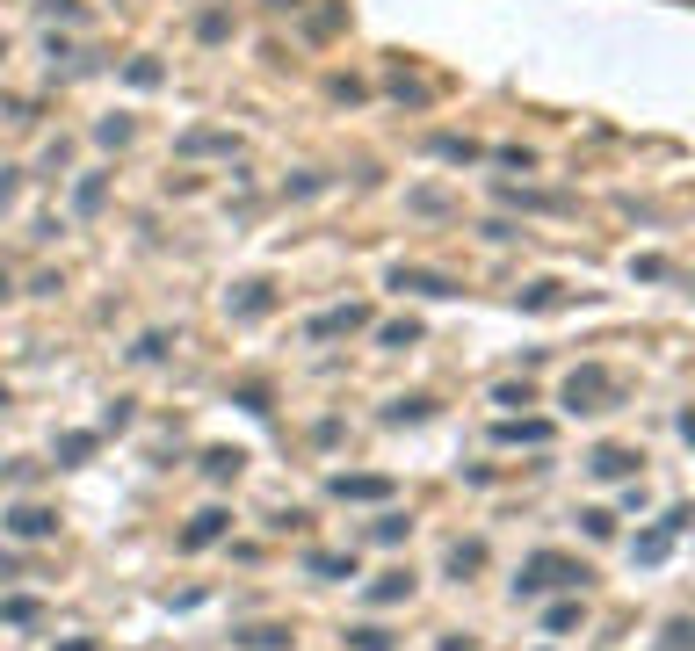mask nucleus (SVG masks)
Segmentation results:
<instances>
[{
  "mask_svg": "<svg viewBox=\"0 0 695 651\" xmlns=\"http://www.w3.org/2000/svg\"><path fill=\"white\" fill-rule=\"evenodd\" d=\"M594 572L580 565V557H565V550H536L522 579H515V601H543V594H580Z\"/></svg>",
  "mask_w": 695,
  "mask_h": 651,
  "instance_id": "nucleus-1",
  "label": "nucleus"
},
{
  "mask_svg": "<svg viewBox=\"0 0 695 651\" xmlns=\"http://www.w3.org/2000/svg\"><path fill=\"white\" fill-rule=\"evenodd\" d=\"M565 406L572 413H616L623 406V377H616V369H601V362H580L565 377Z\"/></svg>",
  "mask_w": 695,
  "mask_h": 651,
  "instance_id": "nucleus-2",
  "label": "nucleus"
},
{
  "mask_svg": "<svg viewBox=\"0 0 695 651\" xmlns=\"http://www.w3.org/2000/svg\"><path fill=\"white\" fill-rule=\"evenodd\" d=\"M688 521H695V514H688V507H674L667 521H659V529H645L638 543H630V557H638V565H659V557H667V550H674V536L688 529Z\"/></svg>",
  "mask_w": 695,
  "mask_h": 651,
  "instance_id": "nucleus-3",
  "label": "nucleus"
},
{
  "mask_svg": "<svg viewBox=\"0 0 695 651\" xmlns=\"http://www.w3.org/2000/svg\"><path fill=\"white\" fill-rule=\"evenodd\" d=\"M0 521H8V536H22V543H44V536H58V514H51V507H8Z\"/></svg>",
  "mask_w": 695,
  "mask_h": 651,
  "instance_id": "nucleus-4",
  "label": "nucleus"
},
{
  "mask_svg": "<svg viewBox=\"0 0 695 651\" xmlns=\"http://www.w3.org/2000/svg\"><path fill=\"white\" fill-rule=\"evenodd\" d=\"M362 326H370V312H362V304H334V312H319L305 333H312V340H341V333H362Z\"/></svg>",
  "mask_w": 695,
  "mask_h": 651,
  "instance_id": "nucleus-5",
  "label": "nucleus"
},
{
  "mask_svg": "<svg viewBox=\"0 0 695 651\" xmlns=\"http://www.w3.org/2000/svg\"><path fill=\"white\" fill-rule=\"evenodd\" d=\"M638 463H645L638 449H616V442H609V449H594V456H587V471H594V478H609V485H623V478H638Z\"/></svg>",
  "mask_w": 695,
  "mask_h": 651,
  "instance_id": "nucleus-6",
  "label": "nucleus"
},
{
  "mask_svg": "<svg viewBox=\"0 0 695 651\" xmlns=\"http://www.w3.org/2000/svg\"><path fill=\"white\" fill-rule=\"evenodd\" d=\"M391 290H413V297H457V283L435 268H391Z\"/></svg>",
  "mask_w": 695,
  "mask_h": 651,
  "instance_id": "nucleus-7",
  "label": "nucleus"
},
{
  "mask_svg": "<svg viewBox=\"0 0 695 651\" xmlns=\"http://www.w3.org/2000/svg\"><path fill=\"white\" fill-rule=\"evenodd\" d=\"M225 521H232L225 507H203V514L189 521V529H181V550H210V543H218V536H225Z\"/></svg>",
  "mask_w": 695,
  "mask_h": 651,
  "instance_id": "nucleus-8",
  "label": "nucleus"
},
{
  "mask_svg": "<svg viewBox=\"0 0 695 651\" xmlns=\"http://www.w3.org/2000/svg\"><path fill=\"white\" fill-rule=\"evenodd\" d=\"M326 492H334V500H391V492H399V485H391V478H334V485H326Z\"/></svg>",
  "mask_w": 695,
  "mask_h": 651,
  "instance_id": "nucleus-9",
  "label": "nucleus"
},
{
  "mask_svg": "<svg viewBox=\"0 0 695 651\" xmlns=\"http://www.w3.org/2000/svg\"><path fill=\"white\" fill-rule=\"evenodd\" d=\"M493 434H500V442H529V449H543V442H551V420H500Z\"/></svg>",
  "mask_w": 695,
  "mask_h": 651,
  "instance_id": "nucleus-10",
  "label": "nucleus"
},
{
  "mask_svg": "<svg viewBox=\"0 0 695 651\" xmlns=\"http://www.w3.org/2000/svg\"><path fill=\"white\" fill-rule=\"evenodd\" d=\"M239 463H247L239 449H203V478H210V485H232V478H239Z\"/></svg>",
  "mask_w": 695,
  "mask_h": 651,
  "instance_id": "nucleus-11",
  "label": "nucleus"
},
{
  "mask_svg": "<svg viewBox=\"0 0 695 651\" xmlns=\"http://www.w3.org/2000/svg\"><path fill=\"white\" fill-rule=\"evenodd\" d=\"M305 572H312V579H355V557H341V550H312Z\"/></svg>",
  "mask_w": 695,
  "mask_h": 651,
  "instance_id": "nucleus-12",
  "label": "nucleus"
},
{
  "mask_svg": "<svg viewBox=\"0 0 695 651\" xmlns=\"http://www.w3.org/2000/svg\"><path fill=\"white\" fill-rule=\"evenodd\" d=\"M239 644H247V651H283L290 630H283V623H254V630H239Z\"/></svg>",
  "mask_w": 695,
  "mask_h": 651,
  "instance_id": "nucleus-13",
  "label": "nucleus"
},
{
  "mask_svg": "<svg viewBox=\"0 0 695 651\" xmlns=\"http://www.w3.org/2000/svg\"><path fill=\"white\" fill-rule=\"evenodd\" d=\"M406 594H413V572H384V579L370 586V601H377V608H391V601H406Z\"/></svg>",
  "mask_w": 695,
  "mask_h": 651,
  "instance_id": "nucleus-14",
  "label": "nucleus"
},
{
  "mask_svg": "<svg viewBox=\"0 0 695 651\" xmlns=\"http://www.w3.org/2000/svg\"><path fill=\"white\" fill-rule=\"evenodd\" d=\"M268 304H276V297H268V283H247V290L232 297V312H239V319H261Z\"/></svg>",
  "mask_w": 695,
  "mask_h": 651,
  "instance_id": "nucleus-15",
  "label": "nucleus"
},
{
  "mask_svg": "<svg viewBox=\"0 0 695 651\" xmlns=\"http://www.w3.org/2000/svg\"><path fill=\"white\" fill-rule=\"evenodd\" d=\"M435 406H428V398H391V406H384V420L391 427H406V420H428Z\"/></svg>",
  "mask_w": 695,
  "mask_h": 651,
  "instance_id": "nucleus-16",
  "label": "nucleus"
},
{
  "mask_svg": "<svg viewBox=\"0 0 695 651\" xmlns=\"http://www.w3.org/2000/svg\"><path fill=\"white\" fill-rule=\"evenodd\" d=\"M181 152H239V138H225V131H189V138H181Z\"/></svg>",
  "mask_w": 695,
  "mask_h": 651,
  "instance_id": "nucleus-17",
  "label": "nucleus"
},
{
  "mask_svg": "<svg viewBox=\"0 0 695 651\" xmlns=\"http://www.w3.org/2000/svg\"><path fill=\"white\" fill-rule=\"evenodd\" d=\"M478 565H486V543H457V550H449V572H478Z\"/></svg>",
  "mask_w": 695,
  "mask_h": 651,
  "instance_id": "nucleus-18",
  "label": "nucleus"
},
{
  "mask_svg": "<svg viewBox=\"0 0 695 651\" xmlns=\"http://www.w3.org/2000/svg\"><path fill=\"white\" fill-rule=\"evenodd\" d=\"M44 615V601H29V594H15V601H0V623H37Z\"/></svg>",
  "mask_w": 695,
  "mask_h": 651,
  "instance_id": "nucleus-19",
  "label": "nucleus"
},
{
  "mask_svg": "<svg viewBox=\"0 0 695 651\" xmlns=\"http://www.w3.org/2000/svg\"><path fill=\"white\" fill-rule=\"evenodd\" d=\"M572 623H580V601H558V608H543V630H551V637H565Z\"/></svg>",
  "mask_w": 695,
  "mask_h": 651,
  "instance_id": "nucleus-20",
  "label": "nucleus"
},
{
  "mask_svg": "<svg viewBox=\"0 0 695 651\" xmlns=\"http://www.w3.org/2000/svg\"><path fill=\"white\" fill-rule=\"evenodd\" d=\"M95 442H102V434H66V442H58V463H87Z\"/></svg>",
  "mask_w": 695,
  "mask_h": 651,
  "instance_id": "nucleus-21",
  "label": "nucleus"
},
{
  "mask_svg": "<svg viewBox=\"0 0 695 651\" xmlns=\"http://www.w3.org/2000/svg\"><path fill=\"white\" fill-rule=\"evenodd\" d=\"M507 203H522V210H565V196H543V189H500Z\"/></svg>",
  "mask_w": 695,
  "mask_h": 651,
  "instance_id": "nucleus-22",
  "label": "nucleus"
},
{
  "mask_svg": "<svg viewBox=\"0 0 695 651\" xmlns=\"http://www.w3.org/2000/svg\"><path fill=\"white\" fill-rule=\"evenodd\" d=\"M659 651H695V623H688V615H674V623H667V637H659Z\"/></svg>",
  "mask_w": 695,
  "mask_h": 651,
  "instance_id": "nucleus-23",
  "label": "nucleus"
},
{
  "mask_svg": "<svg viewBox=\"0 0 695 651\" xmlns=\"http://www.w3.org/2000/svg\"><path fill=\"white\" fill-rule=\"evenodd\" d=\"M102 196H109V181H102V174H87V181H80V196H73V203H80V217H95V210H102Z\"/></svg>",
  "mask_w": 695,
  "mask_h": 651,
  "instance_id": "nucleus-24",
  "label": "nucleus"
},
{
  "mask_svg": "<svg viewBox=\"0 0 695 651\" xmlns=\"http://www.w3.org/2000/svg\"><path fill=\"white\" fill-rule=\"evenodd\" d=\"M580 529H587L594 543H609V536H616V514H609V507H587V514H580Z\"/></svg>",
  "mask_w": 695,
  "mask_h": 651,
  "instance_id": "nucleus-25",
  "label": "nucleus"
},
{
  "mask_svg": "<svg viewBox=\"0 0 695 651\" xmlns=\"http://www.w3.org/2000/svg\"><path fill=\"white\" fill-rule=\"evenodd\" d=\"M348 644H355V651H391V630H377V623H362V630H348Z\"/></svg>",
  "mask_w": 695,
  "mask_h": 651,
  "instance_id": "nucleus-26",
  "label": "nucleus"
},
{
  "mask_svg": "<svg viewBox=\"0 0 695 651\" xmlns=\"http://www.w3.org/2000/svg\"><path fill=\"white\" fill-rule=\"evenodd\" d=\"M522 304H529V312H558V304H565V290H558V283H536Z\"/></svg>",
  "mask_w": 695,
  "mask_h": 651,
  "instance_id": "nucleus-27",
  "label": "nucleus"
},
{
  "mask_svg": "<svg viewBox=\"0 0 695 651\" xmlns=\"http://www.w3.org/2000/svg\"><path fill=\"white\" fill-rule=\"evenodd\" d=\"M377 340H384V348H413V340H420V326H413V319H391Z\"/></svg>",
  "mask_w": 695,
  "mask_h": 651,
  "instance_id": "nucleus-28",
  "label": "nucleus"
},
{
  "mask_svg": "<svg viewBox=\"0 0 695 651\" xmlns=\"http://www.w3.org/2000/svg\"><path fill=\"white\" fill-rule=\"evenodd\" d=\"M435 152H442V160H478V145L471 138H449V131L435 138Z\"/></svg>",
  "mask_w": 695,
  "mask_h": 651,
  "instance_id": "nucleus-29",
  "label": "nucleus"
},
{
  "mask_svg": "<svg viewBox=\"0 0 695 651\" xmlns=\"http://www.w3.org/2000/svg\"><path fill=\"white\" fill-rule=\"evenodd\" d=\"M406 529H413V521H406V514H384V521H377V543H399Z\"/></svg>",
  "mask_w": 695,
  "mask_h": 651,
  "instance_id": "nucleus-30",
  "label": "nucleus"
},
{
  "mask_svg": "<svg viewBox=\"0 0 695 651\" xmlns=\"http://www.w3.org/2000/svg\"><path fill=\"white\" fill-rule=\"evenodd\" d=\"M37 8H44V15H58V22H80V15H87L80 0H37Z\"/></svg>",
  "mask_w": 695,
  "mask_h": 651,
  "instance_id": "nucleus-31",
  "label": "nucleus"
},
{
  "mask_svg": "<svg viewBox=\"0 0 695 651\" xmlns=\"http://www.w3.org/2000/svg\"><path fill=\"white\" fill-rule=\"evenodd\" d=\"M131 355H138V362H160V355H167V333H145V340H138Z\"/></svg>",
  "mask_w": 695,
  "mask_h": 651,
  "instance_id": "nucleus-32",
  "label": "nucleus"
},
{
  "mask_svg": "<svg viewBox=\"0 0 695 651\" xmlns=\"http://www.w3.org/2000/svg\"><path fill=\"white\" fill-rule=\"evenodd\" d=\"M493 398H500V406H536V391H529V384H500Z\"/></svg>",
  "mask_w": 695,
  "mask_h": 651,
  "instance_id": "nucleus-33",
  "label": "nucleus"
},
{
  "mask_svg": "<svg viewBox=\"0 0 695 651\" xmlns=\"http://www.w3.org/2000/svg\"><path fill=\"white\" fill-rule=\"evenodd\" d=\"M15 203V167H0V210Z\"/></svg>",
  "mask_w": 695,
  "mask_h": 651,
  "instance_id": "nucleus-34",
  "label": "nucleus"
},
{
  "mask_svg": "<svg viewBox=\"0 0 695 651\" xmlns=\"http://www.w3.org/2000/svg\"><path fill=\"white\" fill-rule=\"evenodd\" d=\"M681 434H688V442H695V406H688V413H681Z\"/></svg>",
  "mask_w": 695,
  "mask_h": 651,
  "instance_id": "nucleus-35",
  "label": "nucleus"
},
{
  "mask_svg": "<svg viewBox=\"0 0 695 651\" xmlns=\"http://www.w3.org/2000/svg\"><path fill=\"white\" fill-rule=\"evenodd\" d=\"M0 579H15V557H8V550H0Z\"/></svg>",
  "mask_w": 695,
  "mask_h": 651,
  "instance_id": "nucleus-36",
  "label": "nucleus"
},
{
  "mask_svg": "<svg viewBox=\"0 0 695 651\" xmlns=\"http://www.w3.org/2000/svg\"><path fill=\"white\" fill-rule=\"evenodd\" d=\"M8 478H15V463H0V485H8Z\"/></svg>",
  "mask_w": 695,
  "mask_h": 651,
  "instance_id": "nucleus-37",
  "label": "nucleus"
},
{
  "mask_svg": "<svg viewBox=\"0 0 695 651\" xmlns=\"http://www.w3.org/2000/svg\"><path fill=\"white\" fill-rule=\"evenodd\" d=\"M0 406H8V384H0Z\"/></svg>",
  "mask_w": 695,
  "mask_h": 651,
  "instance_id": "nucleus-38",
  "label": "nucleus"
},
{
  "mask_svg": "<svg viewBox=\"0 0 695 651\" xmlns=\"http://www.w3.org/2000/svg\"><path fill=\"white\" fill-rule=\"evenodd\" d=\"M0 58H8V37H0Z\"/></svg>",
  "mask_w": 695,
  "mask_h": 651,
  "instance_id": "nucleus-39",
  "label": "nucleus"
}]
</instances>
